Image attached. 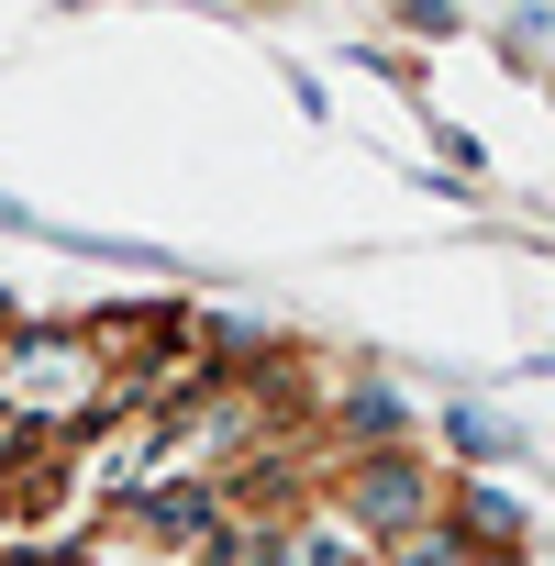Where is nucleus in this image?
<instances>
[{
  "instance_id": "1",
  "label": "nucleus",
  "mask_w": 555,
  "mask_h": 566,
  "mask_svg": "<svg viewBox=\"0 0 555 566\" xmlns=\"http://www.w3.org/2000/svg\"><path fill=\"white\" fill-rule=\"evenodd\" d=\"M334 522H345L356 544H400V533L444 522V478H433L422 455H400V444L345 455V478H334Z\"/></svg>"
},
{
  "instance_id": "2",
  "label": "nucleus",
  "mask_w": 555,
  "mask_h": 566,
  "mask_svg": "<svg viewBox=\"0 0 555 566\" xmlns=\"http://www.w3.org/2000/svg\"><path fill=\"white\" fill-rule=\"evenodd\" d=\"M467 533H478V544H522V511H511V500H489V489H478V500H467Z\"/></svg>"
}]
</instances>
